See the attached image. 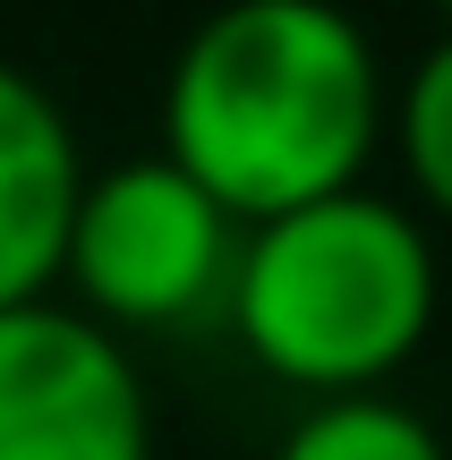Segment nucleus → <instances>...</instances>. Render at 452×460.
<instances>
[{
    "instance_id": "20e7f679",
    "label": "nucleus",
    "mask_w": 452,
    "mask_h": 460,
    "mask_svg": "<svg viewBox=\"0 0 452 460\" xmlns=\"http://www.w3.org/2000/svg\"><path fill=\"white\" fill-rule=\"evenodd\" d=\"M0 460H154V410L120 332L60 298L0 307Z\"/></svg>"
},
{
    "instance_id": "0eeeda50",
    "label": "nucleus",
    "mask_w": 452,
    "mask_h": 460,
    "mask_svg": "<svg viewBox=\"0 0 452 460\" xmlns=\"http://www.w3.org/2000/svg\"><path fill=\"white\" fill-rule=\"evenodd\" d=\"M393 137H402V163L419 180V197L452 214V34L436 51H419L402 102H393Z\"/></svg>"
},
{
    "instance_id": "423d86ee",
    "label": "nucleus",
    "mask_w": 452,
    "mask_h": 460,
    "mask_svg": "<svg viewBox=\"0 0 452 460\" xmlns=\"http://www.w3.org/2000/svg\"><path fill=\"white\" fill-rule=\"evenodd\" d=\"M273 460H444V435L393 393H333L282 435Z\"/></svg>"
},
{
    "instance_id": "39448f33",
    "label": "nucleus",
    "mask_w": 452,
    "mask_h": 460,
    "mask_svg": "<svg viewBox=\"0 0 452 460\" xmlns=\"http://www.w3.org/2000/svg\"><path fill=\"white\" fill-rule=\"evenodd\" d=\"M77 188H85V163H77L60 102L34 77L0 68V307L51 298Z\"/></svg>"
},
{
    "instance_id": "f257e3e1",
    "label": "nucleus",
    "mask_w": 452,
    "mask_h": 460,
    "mask_svg": "<svg viewBox=\"0 0 452 460\" xmlns=\"http://www.w3.org/2000/svg\"><path fill=\"white\" fill-rule=\"evenodd\" d=\"M385 137V68L333 0H222L163 85V154L239 230L359 188Z\"/></svg>"
},
{
    "instance_id": "f03ea898",
    "label": "nucleus",
    "mask_w": 452,
    "mask_h": 460,
    "mask_svg": "<svg viewBox=\"0 0 452 460\" xmlns=\"http://www.w3.org/2000/svg\"><path fill=\"white\" fill-rule=\"evenodd\" d=\"M222 307L265 376L316 401L376 393L436 324V247L393 197L341 188L239 230Z\"/></svg>"
},
{
    "instance_id": "7ed1b4c3",
    "label": "nucleus",
    "mask_w": 452,
    "mask_h": 460,
    "mask_svg": "<svg viewBox=\"0 0 452 460\" xmlns=\"http://www.w3.org/2000/svg\"><path fill=\"white\" fill-rule=\"evenodd\" d=\"M231 264H239V222L171 154L85 171L60 281H77V315H94L102 332L120 324L163 332L205 315L214 298H231Z\"/></svg>"
},
{
    "instance_id": "6e6552de",
    "label": "nucleus",
    "mask_w": 452,
    "mask_h": 460,
    "mask_svg": "<svg viewBox=\"0 0 452 460\" xmlns=\"http://www.w3.org/2000/svg\"><path fill=\"white\" fill-rule=\"evenodd\" d=\"M436 17H444V34H452V0H436Z\"/></svg>"
}]
</instances>
